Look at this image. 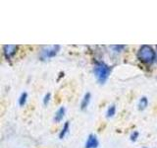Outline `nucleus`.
<instances>
[{
  "label": "nucleus",
  "mask_w": 157,
  "mask_h": 148,
  "mask_svg": "<svg viewBox=\"0 0 157 148\" xmlns=\"http://www.w3.org/2000/svg\"><path fill=\"white\" fill-rule=\"evenodd\" d=\"M93 72H94V76L97 82L99 84H104L110 76L112 72V67L102 61H95L94 67H93Z\"/></svg>",
  "instance_id": "1"
},
{
  "label": "nucleus",
  "mask_w": 157,
  "mask_h": 148,
  "mask_svg": "<svg viewBox=\"0 0 157 148\" xmlns=\"http://www.w3.org/2000/svg\"><path fill=\"white\" fill-rule=\"evenodd\" d=\"M137 58L144 64H152L156 60V51L150 46H141L137 51Z\"/></svg>",
  "instance_id": "2"
},
{
  "label": "nucleus",
  "mask_w": 157,
  "mask_h": 148,
  "mask_svg": "<svg viewBox=\"0 0 157 148\" xmlns=\"http://www.w3.org/2000/svg\"><path fill=\"white\" fill-rule=\"evenodd\" d=\"M61 47L58 44H53V46H43L40 49V53H39V57L41 60H46V59L53 58L56 56L58 52L60 51Z\"/></svg>",
  "instance_id": "3"
},
{
  "label": "nucleus",
  "mask_w": 157,
  "mask_h": 148,
  "mask_svg": "<svg viewBox=\"0 0 157 148\" xmlns=\"http://www.w3.org/2000/svg\"><path fill=\"white\" fill-rule=\"evenodd\" d=\"M19 47L16 44H5L3 46V54L5 58L7 60H10L11 58H13L18 51Z\"/></svg>",
  "instance_id": "4"
},
{
  "label": "nucleus",
  "mask_w": 157,
  "mask_h": 148,
  "mask_svg": "<svg viewBox=\"0 0 157 148\" xmlns=\"http://www.w3.org/2000/svg\"><path fill=\"white\" fill-rule=\"evenodd\" d=\"M99 146V141H98V138L95 134L90 133V135L87 136V140L86 142L85 148H98Z\"/></svg>",
  "instance_id": "5"
},
{
  "label": "nucleus",
  "mask_w": 157,
  "mask_h": 148,
  "mask_svg": "<svg viewBox=\"0 0 157 148\" xmlns=\"http://www.w3.org/2000/svg\"><path fill=\"white\" fill-rule=\"evenodd\" d=\"M91 101V94L90 92H86L85 94V96L82 99V102H81V110L82 111H85L86 109L88 107Z\"/></svg>",
  "instance_id": "6"
},
{
  "label": "nucleus",
  "mask_w": 157,
  "mask_h": 148,
  "mask_svg": "<svg viewBox=\"0 0 157 148\" xmlns=\"http://www.w3.org/2000/svg\"><path fill=\"white\" fill-rule=\"evenodd\" d=\"M65 113H66V109L65 107H60L58 109V110L56 111L55 115H54V121L55 122H60L64 117H65Z\"/></svg>",
  "instance_id": "7"
},
{
  "label": "nucleus",
  "mask_w": 157,
  "mask_h": 148,
  "mask_svg": "<svg viewBox=\"0 0 157 148\" xmlns=\"http://www.w3.org/2000/svg\"><path fill=\"white\" fill-rule=\"evenodd\" d=\"M69 130H70V121H66L64 123L60 133H59V139H63V138L69 133Z\"/></svg>",
  "instance_id": "8"
},
{
  "label": "nucleus",
  "mask_w": 157,
  "mask_h": 148,
  "mask_svg": "<svg viewBox=\"0 0 157 148\" xmlns=\"http://www.w3.org/2000/svg\"><path fill=\"white\" fill-rule=\"evenodd\" d=\"M137 107H139L140 111L145 110V109L148 107V99H147V97H145V96L141 97L139 101V104H137Z\"/></svg>",
  "instance_id": "9"
},
{
  "label": "nucleus",
  "mask_w": 157,
  "mask_h": 148,
  "mask_svg": "<svg viewBox=\"0 0 157 148\" xmlns=\"http://www.w3.org/2000/svg\"><path fill=\"white\" fill-rule=\"evenodd\" d=\"M116 113V106L113 104V105H110L108 107L107 111H106V117L110 118V117H113L115 116Z\"/></svg>",
  "instance_id": "10"
},
{
  "label": "nucleus",
  "mask_w": 157,
  "mask_h": 148,
  "mask_svg": "<svg viewBox=\"0 0 157 148\" xmlns=\"http://www.w3.org/2000/svg\"><path fill=\"white\" fill-rule=\"evenodd\" d=\"M27 100H28V93L27 92H23L21 94V96H20V98H19V106L24 107L25 105H26Z\"/></svg>",
  "instance_id": "11"
},
{
  "label": "nucleus",
  "mask_w": 157,
  "mask_h": 148,
  "mask_svg": "<svg viewBox=\"0 0 157 148\" xmlns=\"http://www.w3.org/2000/svg\"><path fill=\"white\" fill-rule=\"evenodd\" d=\"M110 47H111L115 52H121V51H123V49L126 48V46H121V44H119V46H111Z\"/></svg>",
  "instance_id": "12"
},
{
  "label": "nucleus",
  "mask_w": 157,
  "mask_h": 148,
  "mask_svg": "<svg viewBox=\"0 0 157 148\" xmlns=\"http://www.w3.org/2000/svg\"><path fill=\"white\" fill-rule=\"evenodd\" d=\"M139 136H140V132L136 130H134V132H132V134L130 136V139H131V141L135 142V141H136L137 138H139Z\"/></svg>",
  "instance_id": "13"
},
{
  "label": "nucleus",
  "mask_w": 157,
  "mask_h": 148,
  "mask_svg": "<svg viewBox=\"0 0 157 148\" xmlns=\"http://www.w3.org/2000/svg\"><path fill=\"white\" fill-rule=\"evenodd\" d=\"M50 99H51V94L50 93L45 94V96H44V98H43V105L47 106L49 104V102H50Z\"/></svg>",
  "instance_id": "14"
},
{
  "label": "nucleus",
  "mask_w": 157,
  "mask_h": 148,
  "mask_svg": "<svg viewBox=\"0 0 157 148\" xmlns=\"http://www.w3.org/2000/svg\"><path fill=\"white\" fill-rule=\"evenodd\" d=\"M144 148H147V147H144Z\"/></svg>",
  "instance_id": "15"
}]
</instances>
